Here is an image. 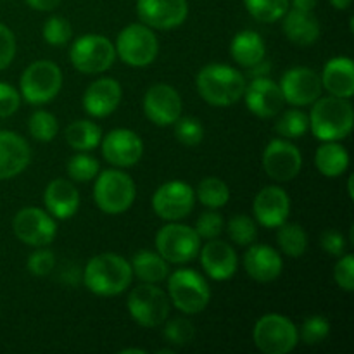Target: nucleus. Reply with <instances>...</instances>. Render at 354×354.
<instances>
[{"label":"nucleus","mask_w":354,"mask_h":354,"mask_svg":"<svg viewBox=\"0 0 354 354\" xmlns=\"http://www.w3.org/2000/svg\"><path fill=\"white\" fill-rule=\"evenodd\" d=\"M138 19L152 30H175L189 16L187 0H137Z\"/></svg>","instance_id":"nucleus-18"},{"label":"nucleus","mask_w":354,"mask_h":354,"mask_svg":"<svg viewBox=\"0 0 354 354\" xmlns=\"http://www.w3.org/2000/svg\"><path fill=\"white\" fill-rule=\"evenodd\" d=\"M28 131L38 142H50L59 133V121L52 113L44 109L35 111L28 120Z\"/></svg>","instance_id":"nucleus-35"},{"label":"nucleus","mask_w":354,"mask_h":354,"mask_svg":"<svg viewBox=\"0 0 354 354\" xmlns=\"http://www.w3.org/2000/svg\"><path fill=\"white\" fill-rule=\"evenodd\" d=\"M14 235L31 248H47L57 235L55 218L40 207H23L12 220Z\"/></svg>","instance_id":"nucleus-12"},{"label":"nucleus","mask_w":354,"mask_h":354,"mask_svg":"<svg viewBox=\"0 0 354 354\" xmlns=\"http://www.w3.org/2000/svg\"><path fill=\"white\" fill-rule=\"evenodd\" d=\"M315 165L327 178H337L349 168V152L339 142H324L317 149Z\"/></svg>","instance_id":"nucleus-30"},{"label":"nucleus","mask_w":354,"mask_h":354,"mask_svg":"<svg viewBox=\"0 0 354 354\" xmlns=\"http://www.w3.org/2000/svg\"><path fill=\"white\" fill-rule=\"evenodd\" d=\"M282 19V30L287 40L299 47H310V45L317 44L320 38L322 28L313 10L289 9Z\"/></svg>","instance_id":"nucleus-27"},{"label":"nucleus","mask_w":354,"mask_h":354,"mask_svg":"<svg viewBox=\"0 0 354 354\" xmlns=\"http://www.w3.org/2000/svg\"><path fill=\"white\" fill-rule=\"evenodd\" d=\"M277 244L289 258H301L308 249V234L301 225L286 221L277 232Z\"/></svg>","instance_id":"nucleus-32"},{"label":"nucleus","mask_w":354,"mask_h":354,"mask_svg":"<svg viewBox=\"0 0 354 354\" xmlns=\"http://www.w3.org/2000/svg\"><path fill=\"white\" fill-rule=\"evenodd\" d=\"M248 82L239 69L213 62L197 73L196 86L203 100L214 107H228L244 97Z\"/></svg>","instance_id":"nucleus-2"},{"label":"nucleus","mask_w":354,"mask_h":354,"mask_svg":"<svg viewBox=\"0 0 354 354\" xmlns=\"http://www.w3.org/2000/svg\"><path fill=\"white\" fill-rule=\"evenodd\" d=\"M69 61L83 75L106 73L116 61V48L109 38L97 33L82 35L69 48Z\"/></svg>","instance_id":"nucleus-8"},{"label":"nucleus","mask_w":354,"mask_h":354,"mask_svg":"<svg viewBox=\"0 0 354 354\" xmlns=\"http://www.w3.org/2000/svg\"><path fill=\"white\" fill-rule=\"evenodd\" d=\"M137 197L133 178L121 168H111L95 176L93 201L106 214H121L130 209Z\"/></svg>","instance_id":"nucleus-4"},{"label":"nucleus","mask_w":354,"mask_h":354,"mask_svg":"<svg viewBox=\"0 0 354 354\" xmlns=\"http://www.w3.org/2000/svg\"><path fill=\"white\" fill-rule=\"evenodd\" d=\"M328 2H330L337 10H346L351 7L353 0H328Z\"/></svg>","instance_id":"nucleus-51"},{"label":"nucleus","mask_w":354,"mask_h":354,"mask_svg":"<svg viewBox=\"0 0 354 354\" xmlns=\"http://www.w3.org/2000/svg\"><path fill=\"white\" fill-rule=\"evenodd\" d=\"M318 0H290V6L292 9H301V10H313L317 7Z\"/></svg>","instance_id":"nucleus-50"},{"label":"nucleus","mask_w":354,"mask_h":354,"mask_svg":"<svg viewBox=\"0 0 354 354\" xmlns=\"http://www.w3.org/2000/svg\"><path fill=\"white\" fill-rule=\"evenodd\" d=\"M166 341L171 346L182 348V346L190 344L196 337V328H194L192 322L185 320V318H173V320L165 322V330H162Z\"/></svg>","instance_id":"nucleus-41"},{"label":"nucleus","mask_w":354,"mask_h":354,"mask_svg":"<svg viewBox=\"0 0 354 354\" xmlns=\"http://www.w3.org/2000/svg\"><path fill=\"white\" fill-rule=\"evenodd\" d=\"M290 214V197L283 189L268 185L259 190L252 203V218L265 228H279Z\"/></svg>","instance_id":"nucleus-20"},{"label":"nucleus","mask_w":354,"mask_h":354,"mask_svg":"<svg viewBox=\"0 0 354 354\" xmlns=\"http://www.w3.org/2000/svg\"><path fill=\"white\" fill-rule=\"evenodd\" d=\"M31 161L30 144L16 131L0 130V180L16 178Z\"/></svg>","instance_id":"nucleus-24"},{"label":"nucleus","mask_w":354,"mask_h":354,"mask_svg":"<svg viewBox=\"0 0 354 354\" xmlns=\"http://www.w3.org/2000/svg\"><path fill=\"white\" fill-rule=\"evenodd\" d=\"M142 107L151 123L158 127H171L182 116L183 102L175 86L158 83L145 92Z\"/></svg>","instance_id":"nucleus-17"},{"label":"nucleus","mask_w":354,"mask_h":354,"mask_svg":"<svg viewBox=\"0 0 354 354\" xmlns=\"http://www.w3.org/2000/svg\"><path fill=\"white\" fill-rule=\"evenodd\" d=\"M131 320L144 328H156L165 324L169 317V297L156 283H145L133 287L127 301Z\"/></svg>","instance_id":"nucleus-10"},{"label":"nucleus","mask_w":354,"mask_h":354,"mask_svg":"<svg viewBox=\"0 0 354 354\" xmlns=\"http://www.w3.org/2000/svg\"><path fill=\"white\" fill-rule=\"evenodd\" d=\"M320 245L327 254L339 258V256H342L346 252V245H348V242H346L344 235H342L341 232L325 230L320 237Z\"/></svg>","instance_id":"nucleus-48"},{"label":"nucleus","mask_w":354,"mask_h":354,"mask_svg":"<svg viewBox=\"0 0 354 354\" xmlns=\"http://www.w3.org/2000/svg\"><path fill=\"white\" fill-rule=\"evenodd\" d=\"M102 156L114 168H131L144 156V142L128 128H114L100 142Z\"/></svg>","instance_id":"nucleus-16"},{"label":"nucleus","mask_w":354,"mask_h":354,"mask_svg":"<svg viewBox=\"0 0 354 354\" xmlns=\"http://www.w3.org/2000/svg\"><path fill=\"white\" fill-rule=\"evenodd\" d=\"M322 86L327 90L328 95L341 97V99H351L354 95V64L351 57L339 55L332 57L324 66L320 75Z\"/></svg>","instance_id":"nucleus-26"},{"label":"nucleus","mask_w":354,"mask_h":354,"mask_svg":"<svg viewBox=\"0 0 354 354\" xmlns=\"http://www.w3.org/2000/svg\"><path fill=\"white\" fill-rule=\"evenodd\" d=\"M244 270L256 282L268 283L282 275L283 259L280 252L270 245L252 242L244 254Z\"/></svg>","instance_id":"nucleus-23"},{"label":"nucleus","mask_w":354,"mask_h":354,"mask_svg":"<svg viewBox=\"0 0 354 354\" xmlns=\"http://www.w3.org/2000/svg\"><path fill=\"white\" fill-rule=\"evenodd\" d=\"M123 88L114 78H99L86 86L83 93V109L92 118H106L120 107Z\"/></svg>","instance_id":"nucleus-22"},{"label":"nucleus","mask_w":354,"mask_h":354,"mask_svg":"<svg viewBox=\"0 0 354 354\" xmlns=\"http://www.w3.org/2000/svg\"><path fill=\"white\" fill-rule=\"evenodd\" d=\"M62 88V71L54 61L40 59L28 66L19 80L21 99L31 106L52 102Z\"/></svg>","instance_id":"nucleus-5"},{"label":"nucleus","mask_w":354,"mask_h":354,"mask_svg":"<svg viewBox=\"0 0 354 354\" xmlns=\"http://www.w3.org/2000/svg\"><path fill=\"white\" fill-rule=\"evenodd\" d=\"M244 6L259 23H277L289 10L290 0H244Z\"/></svg>","instance_id":"nucleus-34"},{"label":"nucleus","mask_w":354,"mask_h":354,"mask_svg":"<svg viewBox=\"0 0 354 354\" xmlns=\"http://www.w3.org/2000/svg\"><path fill=\"white\" fill-rule=\"evenodd\" d=\"M196 204V192L189 183L171 180L159 187L152 196V209L161 220L180 221L189 216Z\"/></svg>","instance_id":"nucleus-13"},{"label":"nucleus","mask_w":354,"mask_h":354,"mask_svg":"<svg viewBox=\"0 0 354 354\" xmlns=\"http://www.w3.org/2000/svg\"><path fill=\"white\" fill-rule=\"evenodd\" d=\"M348 192H349V197H353V176H349V182H348Z\"/></svg>","instance_id":"nucleus-53"},{"label":"nucleus","mask_w":354,"mask_h":354,"mask_svg":"<svg viewBox=\"0 0 354 354\" xmlns=\"http://www.w3.org/2000/svg\"><path fill=\"white\" fill-rule=\"evenodd\" d=\"M116 55L130 68H147L159 54V40L152 28L144 23L124 26L116 38Z\"/></svg>","instance_id":"nucleus-7"},{"label":"nucleus","mask_w":354,"mask_h":354,"mask_svg":"<svg viewBox=\"0 0 354 354\" xmlns=\"http://www.w3.org/2000/svg\"><path fill=\"white\" fill-rule=\"evenodd\" d=\"M196 199H199V203L209 209H220L230 201V189L221 178L207 176L197 185Z\"/></svg>","instance_id":"nucleus-33"},{"label":"nucleus","mask_w":354,"mask_h":354,"mask_svg":"<svg viewBox=\"0 0 354 354\" xmlns=\"http://www.w3.org/2000/svg\"><path fill=\"white\" fill-rule=\"evenodd\" d=\"M277 133L283 138H301L310 131V118L301 109H289L277 120Z\"/></svg>","instance_id":"nucleus-36"},{"label":"nucleus","mask_w":354,"mask_h":354,"mask_svg":"<svg viewBox=\"0 0 354 354\" xmlns=\"http://www.w3.org/2000/svg\"><path fill=\"white\" fill-rule=\"evenodd\" d=\"M21 93L9 83L0 82V118H9L19 109Z\"/></svg>","instance_id":"nucleus-47"},{"label":"nucleus","mask_w":354,"mask_h":354,"mask_svg":"<svg viewBox=\"0 0 354 354\" xmlns=\"http://www.w3.org/2000/svg\"><path fill=\"white\" fill-rule=\"evenodd\" d=\"M66 169H68V175L73 182L86 183L95 180V176L100 171V165L88 152H78V154L69 158Z\"/></svg>","instance_id":"nucleus-38"},{"label":"nucleus","mask_w":354,"mask_h":354,"mask_svg":"<svg viewBox=\"0 0 354 354\" xmlns=\"http://www.w3.org/2000/svg\"><path fill=\"white\" fill-rule=\"evenodd\" d=\"M242 99L245 100L248 109L261 120L275 118L277 114H280V111L283 109V104H286L279 83L266 78V76L252 78L251 83L245 85Z\"/></svg>","instance_id":"nucleus-19"},{"label":"nucleus","mask_w":354,"mask_h":354,"mask_svg":"<svg viewBox=\"0 0 354 354\" xmlns=\"http://www.w3.org/2000/svg\"><path fill=\"white\" fill-rule=\"evenodd\" d=\"M62 0H26L28 6L35 10H40V12H48V10H54L55 7L61 6Z\"/></svg>","instance_id":"nucleus-49"},{"label":"nucleus","mask_w":354,"mask_h":354,"mask_svg":"<svg viewBox=\"0 0 354 354\" xmlns=\"http://www.w3.org/2000/svg\"><path fill=\"white\" fill-rule=\"evenodd\" d=\"M201 266L209 279L216 282H225L235 275L239 268V258L235 249L223 241L211 239L204 248H201L199 254Z\"/></svg>","instance_id":"nucleus-21"},{"label":"nucleus","mask_w":354,"mask_h":354,"mask_svg":"<svg viewBox=\"0 0 354 354\" xmlns=\"http://www.w3.org/2000/svg\"><path fill=\"white\" fill-rule=\"evenodd\" d=\"M223 228H225V221L223 218H221V214L216 213V209L203 213L196 221L197 235H199L201 239H206V241L220 237Z\"/></svg>","instance_id":"nucleus-44"},{"label":"nucleus","mask_w":354,"mask_h":354,"mask_svg":"<svg viewBox=\"0 0 354 354\" xmlns=\"http://www.w3.org/2000/svg\"><path fill=\"white\" fill-rule=\"evenodd\" d=\"M28 272L33 277H47L55 268V254L50 249L37 248V251L28 256Z\"/></svg>","instance_id":"nucleus-43"},{"label":"nucleus","mask_w":354,"mask_h":354,"mask_svg":"<svg viewBox=\"0 0 354 354\" xmlns=\"http://www.w3.org/2000/svg\"><path fill=\"white\" fill-rule=\"evenodd\" d=\"M279 86L283 100L296 107L311 106L315 100L320 99L322 92H324L320 75L304 66L290 68L289 71L283 73Z\"/></svg>","instance_id":"nucleus-15"},{"label":"nucleus","mask_w":354,"mask_h":354,"mask_svg":"<svg viewBox=\"0 0 354 354\" xmlns=\"http://www.w3.org/2000/svg\"><path fill=\"white\" fill-rule=\"evenodd\" d=\"M156 251L168 263L185 265L197 258L201 251V237L196 228L178 221H168L156 235Z\"/></svg>","instance_id":"nucleus-11"},{"label":"nucleus","mask_w":354,"mask_h":354,"mask_svg":"<svg viewBox=\"0 0 354 354\" xmlns=\"http://www.w3.org/2000/svg\"><path fill=\"white\" fill-rule=\"evenodd\" d=\"M175 127V137L180 144L187 147H196L204 138V127L197 118L192 116H180L173 123Z\"/></svg>","instance_id":"nucleus-40"},{"label":"nucleus","mask_w":354,"mask_h":354,"mask_svg":"<svg viewBox=\"0 0 354 354\" xmlns=\"http://www.w3.org/2000/svg\"><path fill=\"white\" fill-rule=\"evenodd\" d=\"M130 265L133 275L145 283H161L169 275V263L158 251H138Z\"/></svg>","instance_id":"nucleus-29"},{"label":"nucleus","mask_w":354,"mask_h":354,"mask_svg":"<svg viewBox=\"0 0 354 354\" xmlns=\"http://www.w3.org/2000/svg\"><path fill=\"white\" fill-rule=\"evenodd\" d=\"M310 113V130L322 142H341L353 131L354 109L349 99L320 97Z\"/></svg>","instance_id":"nucleus-3"},{"label":"nucleus","mask_w":354,"mask_h":354,"mask_svg":"<svg viewBox=\"0 0 354 354\" xmlns=\"http://www.w3.org/2000/svg\"><path fill=\"white\" fill-rule=\"evenodd\" d=\"M252 341L263 354H289L299 344V332L287 317L268 313L256 322Z\"/></svg>","instance_id":"nucleus-9"},{"label":"nucleus","mask_w":354,"mask_h":354,"mask_svg":"<svg viewBox=\"0 0 354 354\" xmlns=\"http://www.w3.org/2000/svg\"><path fill=\"white\" fill-rule=\"evenodd\" d=\"M228 237L241 248H248L258 237V223L248 214H234L227 223Z\"/></svg>","instance_id":"nucleus-37"},{"label":"nucleus","mask_w":354,"mask_h":354,"mask_svg":"<svg viewBox=\"0 0 354 354\" xmlns=\"http://www.w3.org/2000/svg\"><path fill=\"white\" fill-rule=\"evenodd\" d=\"M45 211L55 220H69L80 207V192L75 183L66 178H55L45 187Z\"/></svg>","instance_id":"nucleus-25"},{"label":"nucleus","mask_w":354,"mask_h":354,"mask_svg":"<svg viewBox=\"0 0 354 354\" xmlns=\"http://www.w3.org/2000/svg\"><path fill=\"white\" fill-rule=\"evenodd\" d=\"M263 168L275 182H290L303 169V154L289 138H273L263 152Z\"/></svg>","instance_id":"nucleus-14"},{"label":"nucleus","mask_w":354,"mask_h":354,"mask_svg":"<svg viewBox=\"0 0 354 354\" xmlns=\"http://www.w3.org/2000/svg\"><path fill=\"white\" fill-rule=\"evenodd\" d=\"M169 303L185 315L203 313L211 301L206 279L196 270L180 268L168 275Z\"/></svg>","instance_id":"nucleus-6"},{"label":"nucleus","mask_w":354,"mask_h":354,"mask_svg":"<svg viewBox=\"0 0 354 354\" xmlns=\"http://www.w3.org/2000/svg\"><path fill=\"white\" fill-rule=\"evenodd\" d=\"M232 59L242 68H254L266 57V45L261 35L252 30H242L230 41Z\"/></svg>","instance_id":"nucleus-28"},{"label":"nucleus","mask_w":354,"mask_h":354,"mask_svg":"<svg viewBox=\"0 0 354 354\" xmlns=\"http://www.w3.org/2000/svg\"><path fill=\"white\" fill-rule=\"evenodd\" d=\"M121 354H145L144 349H138V348H127V349H121Z\"/></svg>","instance_id":"nucleus-52"},{"label":"nucleus","mask_w":354,"mask_h":354,"mask_svg":"<svg viewBox=\"0 0 354 354\" xmlns=\"http://www.w3.org/2000/svg\"><path fill=\"white\" fill-rule=\"evenodd\" d=\"M66 142L71 149L78 152H90L97 149L102 142V130L97 123L90 120L73 121L66 128Z\"/></svg>","instance_id":"nucleus-31"},{"label":"nucleus","mask_w":354,"mask_h":354,"mask_svg":"<svg viewBox=\"0 0 354 354\" xmlns=\"http://www.w3.org/2000/svg\"><path fill=\"white\" fill-rule=\"evenodd\" d=\"M334 280L339 286V289L346 292L354 290V256L351 252L339 256V261L335 263L334 268Z\"/></svg>","instance_id":"nucleus-45"},{"label":"nucleus","mask_w":354,"mask_h":354,"mask_svg":"<svg viewBox=\"0 0 354 354\" xmlns=\"http://www.w3.org/2000/svg\"><path fill=\"white\" fill-rule=\"evenodd\" d=\"M16 57V37L12 30L0 23V71L9 68Z\"/></svg>","instance_id":"nucleus-46"},{"label":"nucleus","mask_w":354,"mask_h":354,"mask_svg":"<svg viewBox=\"0 0 354 354\" xmlns=\"http://www.w3.org/2000/svg\"><path fill=\"white\" fill-rule=\"evenodd\" d=\"M299 337L306 346H317L330 335V324L324 317H310L301 325Z\"/></svg>","instance_id":"nucleus-42"},{"label":"nucleus","mask_w":354,"mask_h":354,"mask_svg":"<svg viewBox=\"0 0 354 354\" xmlns=\"http://www.w3.org/2000/svg\"><path fill=\"white\" fill-rule=\"evenodd\" d=\"M41 35H44L45 44L52 45V47H62L73 37L71 23L62 16H50L45 21Z\"/></svg>","instance_id":"nucleus-39"},{"label":"nucleus","mask_w":354,"mask_h":354,"mask_svg":"<svg viewBox=\"0 0 354 354\" xmlns=\"http://www.w3.org/2000/svg\"><path fill=\"white\" fill-rule=\"evenodd\" d=\"M133 270L130 261L116 252H102L86 263L83 270V283L92 294L100 297H114L131 286Z\"/></svg>","instance_id":"nucleus-1"}]
</instances>
